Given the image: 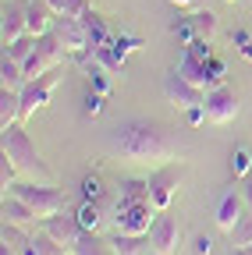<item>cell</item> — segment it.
Here are the masks:
<instances>
[{"mask_svg":"<svg viewBox=\"0 0 252 255\" xmlns=\"http://www.w3.org/2000/svg\"><path fill=\"white\" fill-rule=\"evenodd\" d=\"M149 245L153 252H164V255H178L181 248V223L174 213H156V223H153V231H149Z\"/></svg>","mask_w":252,"mask_h":255,"instance_id":"cell-10","label":"cell"},{"mask_svg":"<svg viewBox=\"0 0 252 255\" xmlns=\"http://www.w3.org/2000/svg\"><path fill=\"white\" fill-rule=\"evenodd\" d=\"M196 255H210V238H196Z\"/></svg>","mask_w":252,"mask_h":255,"instance_id":"cell-35","label":"cell"},{"mask_svg":"<svg viewBox=\"0 0 252 255\" xmlns=\"http://www.w3.org/2000/svg\"><path fill=\"white\" fill-rule=\"evenodd\" d=\"M164 96H167L171 107H178V110H192V107H203L206 89H199V85H192L188 78H181L178 68H174V71L164 78Z\"/></svg>","mask_w":252,"mask_h":255,"instance_id":"cell-9","label":"cell"},{"mask_svg":"<svg viewBox=\"0 0 252 255\" xmlns=\"http://www.w3.org/2000/svg\"><path fill=\"white\" fill-rule=\"evenodd\" d=\"M0 131H4V138H0V145H4V156L18 167V174H28V177H39V181L53 184V170L43 163L39 149L32 145V138L25 135L21 124H7V128H0Z\"/></svg>","mask_w":252,"mask_h":255,"instance_id":"cell-2","label":"cell"},{"mask_svg":"<svg viewBox=\"0 0 252 255\" xmlns=\"http://www.w3.org/2000/svg\"><path fill=\"white\" fill-rule=\"evenodd\" d=\"M228 241H231V252H238V248H249L252 245V216H242L235 227L228 231Z\"/></svg>","mask_w":252,"mask_h":255,"instance_id":"cell-23","label":"cell"},{"mask_svg":"<svg viewBox=\"0 0 252 255\" xmlns=\"http://www.w3.org/2000/svg\"><path fill=\"white\" fill-rule=\"evenodd\" d=\"M14 174H18V167L4 156V163H0V181H4V188H11V184H14Z\"/></svg>","mask_w":252,"mask_h":255,"instance_id":"cell-33","label":"cell"},{"mask_svg":"<svg viewBox=\"0 0 252 255\" xmlns=\"http://www.w3.org/2000/svg\"><path fill=\"white\" fill-rule=\"evenodd\" d=\"M57 71H46V75H39V78H28L25 82V89H21V121L25 117H32L36 110H43L46 103H50V96H53V89H57Z\"/></svg>","mask_w":252,"mask_h":255,"instance_id":"cell-8","label":"cell"},{"mask_svg":"<svg viewBox=\"0 0 252 255\" xmlns=\"http://www.w3.org/2000/svg\"><path fill=\"white\" fill-rule=\"evenodd\" d=\"M149 255H164V252H149Z\"/></svg>","mask_w":252,"mask_h":255,"instance_id":"cell-39","label":"cell"},{"mask_svg":"<svg viewBox=\"0 0 252 255\" xmlns=\"http://www.w3.org/2000/svg\"><path fill=\"white\" fill-rule=\"evenodd\" d=\"M4 220H7V223H18V227H28V223H39L36 209L28 206L25 199H18L14 191H11V195H4Z\"/></svg>","mask_w":252,"mask_h":255,"instance_id":"cell-18","label":"cell"},{"mask_svg":"<svg viewBox=\"0 0 252 255\" xmlns=\"http://www.w3.org/2000/svg\"><path fill=\"white\" fill-rule=\"evenodd\" d=\"M249 170H252V152H249L245 145H238V149L231 152V174H235V177H245Z\"/></svg>","mask_w":252,"mask_h":255,"instance_id":"cell-28","label":"cell"},{"mask_svg":"<svg viewBox=\"0 0 252 255\" xmlns=\"http://www.w3.org/2000/svg\"><path fill=\"white\" fill-rule=\"evenodd\" d=\"M18 121H21V92L0 89V128L18 124Z\"/></svg>","mask_w":252,"mask_h":255,"instance_id":"cell-21","label":"cell"},{"mask_svg":"<svg viewBox=\"0 0 252 255\" xmlns=\"http://www.w3.org/2000/svg\"><path fill=\"white\" fill-rule=\"evenodd\" d=\"M245 199H249V206H252V184H249V188H245Z\"/></svg>","mask_w":252,"mask_h":255,"instance_id":"cell-38","label":"cell"},{"mask_svg":"<svg viewBox=\"0 0 252 255\" xmlns=\"http://www.w3.org/2000/svg\"><path fill=\"white\" fill-rule=\"evenodd\" d=\"M36 39H39V36H28V32H25V36H21V39H14V43H7V46H4V53L25 64V60H28V53H32V50H36Z\"/></svg>","mask_w":252,"mask_h":255,"instance_id":"cell-24","label":"cell"},{"mask_svg":"<svg viewBox=\"0 0 252 255\" xmlns=\"http://www.w3.org/2000/svg\"><path fill=\"white\" fill-rule=\"evenodd\" d=\"M57 11L46 4V0H25V25H28V36H43L50 32Z\"/></svg>","mask_w":252,"mask_h":255,"instance_id":"cell-14","label":"cell"},{"mask_svg":"<svg viewBox=\"0 0 252 255\" xmlns=\"http://www.w3.org/2000/svg\"><path fill=\"white\" fill-rule=\"evenodd\" d=\"M107 241H110L114 255H149V252H153L149 234H124V231H114Z\"/></svg>","mask_w":252,"mask_h":255,"instance_id":"cell-16","label":"cell"},{"mask_svg":"<svg viewBox=\"0 0 252 255\" xmlns=\"http://www.w3.org/2000/svg\"><path fill=\"white\" fill-rule=\"evenodd\" d=\"M171 4H174V7H192L196 0H171Z\"/></svg>","mask_w":252,"mask_h":255,"instance_id":"cell-37","label":"cell"},{"mask_svg":"<svg viewBox=\"0 0 252 255\" xmlns=\"http://www.w3.org/2000/svg\"><path fill=\"white\" fill-rule=\"evenodd\" d=\"M39 231L43 234H50L53 241H60V245H64L68 252L75 248V241L82 238V220H78V213L71 216V213H64V209H60V213H53V216H46V220H39Z\"/></svg>","mask_w":252,"mask_h":255,"instance_id":"cell-11","label":"cell"},{"mask_svg":"<svg viewBox=\"0 0 252 255\" xmlns=\"http://www.w3.org/2000/svg\"><path fill=\"white\" fill-rule=\"evenodd\" d=\"M121 199H124V202H139V199H149V181H135V177L121 181Z\"/></svg>","mask_w":252,"mask_h":255,"instance_id":"cell-25","label":"cell"},{"mask_svg":"<svg viewBox=\"0 0 252 255\" xmlns=\"http://www.w3.org/2000/svg\"><path fill=\"white\" fill-rule=\"evenodd\" d=\"M82 25H85V32H89V46H92V50H100V46L110 43V28H107V21H103L96 11H85V14H82Z\"/></svg>","mask_w":252,"mask_h":255,"instance_id":"cell-20","label":"cell"},{"mask_svg":"<svg viewBox=\"0 0 252 255\" xmlns=\"http://www.w3.org/2000/svg\"><path fill=\"white\" fill-rule=\"evenodd\" d=\"M181 174H185V163H167V167H160V170L149 177V202L156 206V213L171 209V202H174V188H178Z\"/></svg>","mask_w":252,"mask_h":255,"instance_id":"cell-6","label":"cell"},{"mask_svg":"<svg viewBox=\"0 0 252 255\" xmlns=\"http://www.w3.org/2000/svg\"><path fill=\"white\" fill-rule=\"evenodd\" d=\"M153 209H156V206H153L149 199H139V202H124V199H117L114 227L124 231V234H149V231H153V223H156Z\"/></svg>","mask_w":252,"mask_h":255,"instance_id":"cell-5","label":"cell"},{"mask_svg":"<svg viewBox=\"0 0 252 255\" xmlns=\"http://www.w3.org/2000/svg\"><path fill=\"white\" fill-rule=\"evenodd\" d=\"M231 255H242V252H231Z\"/></svg>","mask_w":252,"mask_h":255,"instance_id":"cell-40","label":"cell"},{"mask_svg":"<svg viewBox=\"0 0 252 255\" xmlns=\"http://www.w3.org/2000/svg\"><path fill=\"white\" fill-rule=\"evenodd\" d=\"M203 107H206V121H213V124H228V121L238 117V96H235L228 85H217V89H206Z\"/></svg>","mask_w":252,"mask_h":255,"instance_id":"cell-12","label":"cell"},{"mask_svg":"<svg viewBox=\"0 0 252 255\" xmlns=\"http://www.w3.org/2000/svg\"><path fill=\"white\" fill-rule=\"evenodd\" d=\"M92 85H96V92H100V96H107V92H110V82H107L100 71H92Z\"/></svg>","mask_w":252,"mask_h":255,"instance_id":"cell-34","label":"cell"},{"mask_svg":"<svg viewBox=\"0 0 252 255\" xmlns=\"http://www.w3.org/2000/svg\"><path fill=\"white\" fill-rule=\"evenodd\" d=\"M192 28H196V36L210 39L213 32H217V14H213V11H196V14H192Z\"/></svg>","mask_w":252,"mask_h":255,"instance_id":"cell-26","label":"cell"},{"mask_svg":"<svg viewBox=\"0 0 252 255\" xmlns=\"http://www.w3.org/2000/svg\"><path fill=\"white\" fill-rule=\"evenodd\" d=\"M235 43H238L242 57H245V60H252V36H249L245 28H235Z\"/></svg>","mask_w":252,"mask_h":255,"instance_id":"cell-31","label":"cell"},{"mask_svg":"<svg viewBox=\"0 0 252 255\" xmlns=\"http://www.w3.org/2000/svg\"><path fill=\"white\" fill-rule=\"evenodd\" d=\"M50 32L64 43V50L68 53H89L92 46H89V32H85V25H82V14H57L53 18V25H50Z\"/></svg>","mask_w":252,"mask_h":255,"instance_id":"cell-7","label":"cell"},{"mask_svg":"<svg viewBox=\"0 0 252 255\" xmlns=\"http://www.w3.org/2000/svg\"><path fill=\"white\" fill-rule=\"evenodd\" d=\"M46 4H50L57 14H85V11H89L85 0H46Z\"/></svg>","mask_w":252,"mask_h":255,"instance_id":"cell-30","label":"cell"},{"mask_svg":"<svg viewBox=\"0 0 252 255\" xmlns=\"http://www.w3.org/2000/svg\"><path fill=\"white\" fill-rule=\"evenodd\" d=\"M32 248H36V255H68V248H64V245L53 241V238H50V234H43V231L32 238Z\"/></svg>","mask_w":252,"mask_h":255,"instance_id":"cell-27","label":"cell"},{"mask_svg":"<svg viewBox=\"0 0 252 255\" xmlns=\"http://www.w3.org/2000/svg\"><path fill=\"white\" fill-rule=\"evenodd\" d=\"M25 82H28V78H25L21 60H14V57L4 53V60H0V89H14V92H21Z\"/></svg>","mask_w":252,"mask_h":255,"instance_id":"cell-19","label":"cell"},{"mask_svg":"<svg viewBox=\"0 0 252 255\" xmlns=\"http://www.w3.org/2000/svg\"><path fill=\"white\" fill-rule=\"evenodd\" d=\"M242 216H245V213H242V195H235V191H224V195H220V202H217V209H213L217 227L228 234Z\"/></svg>","mask_w":252,"mask_h":255,"instance_id":"cell-15","label":"cell"},{"mask_svg":"<svg viewBox=\"0 0 252 255\" xmlns=\"http://www.w3.org/2000/svg\"><path fill=\"white\" fill-rule=\"evenodd\" d=\"M100 107H103L100 96H89V107H85V110H89V114H100Z\"/></svg>","mask_w":252,"mask_h":255,"instance_id":"cell-36","label":"cell"},{"mask_svg":"<svg viewBox=\"0 0 252 255\" xmlns=\"http://www.w3.org/2000/svg\"><path fill=\"white\" fill-rule=\"evenodd\" d=\"M11 191L32 206L39 220H46V216H53V213H60V209H68V195H64L60 188L46 184V181H39V184H36V181H14Z\"/></svg>","mask_w":252,"mask_h":255,"instance_id":"cell-3","label":"cell"},{"mask_svg":"<svg viewBox=\"0 0 252 255\" xmlns=\"http://www.w3.org/2000/svg\"><path fill=\"white\" fill-rule=\"evenodd\" d=\"M110 252H114L110 241L96 238V231H82V238H78L75 248H71V255H110Z\"/></svg>","mask_w":252,"mask_h":255,"instance_id":"cell-22","label":"cell"},{"mask_svg":"<svg viewBox=\"0 0 252 255\" xmlns=\"http://www.w3.org/2000/svg\"><path fill=\"white\" fill-rule=\"evenodd\" d=\"M228 4H235V0H228Z\"/></svg>","mask_w":252,"mask_h":255,"instance_id":"cell-41","label":"cell"},{"mask_svg":"<svg viewBox=\"0 0 252 255\" xmlns=\"http://www.w3.org/2000/svg\"><path fill=\"white\" fill-rule=\"evenodd\" d=\"M25 32H28V25H25V4L7 0V4H4V14H0V39H4V46H7V43L21 39Z\"/></svg>","mask_w":252,"mask_h":255,"instance_id":"cell-13","label":"cell"},{"mask_svg":"<svg viewBox=\"0 0 252 255\" xmlns=\"http://www.w3.org/2000/svg\"><path fill=\"white\" fill-rule=\"evenodd\" d=\"M107 149L121 159H128V163H164V159L178 156V138L164 124L132 117V121H121L110 131Z\"/></svg>","mask_w":252,"mask_h":255,"instance_id":"cell-1","label":"cell"},{"mask_svg":"<svg viewBox=\"0 0 252 255\" xmlns=\"http://www.w3.org/2000/svg\"><path fill=\"white\" fill-rule=\"evenodd\" d=\"M68 57V50H64V43H60L53 32H43V36L36 39V50L28 53V60L21 64L25 68V78H39V75H46V71H57V64Z\"/></svg>","mask_w":252,"mask_h":255,"instance_id":"cell-4","label":"cell"},{"mask_svg":"<svg viewBox=\"0 0 252 255\" xmlns=\"http://www.w3.org/2000/svg\"><path fill=\"white\" fill-rule=\"evenodd\" d=\"M178 75L188 78L192 85H199V89H210V60L196 57L192 50H185V57H181V64H178Z\"/></svg>","mask_w":252,"mask_h":255,"instance_id":"cell-17","label":"cell"},{"mask_svg":"<svg viewBox=\"0 0 252 255\" xmlns=\"http://www.w3.org/2000/svg\"><path fill=\"white\" fill-rule=\"evenodd\" d=\"M78 220H82V227H85V231H96V227H100V206L85 199V202L78 206Z\"/></svg>","mask_w":252,"mask_h":255,"instance_id":"cell-29","label":"cell"},{"mask_svg":"<svg viewBox=\"0 0 252 255\" xmlns=\"http://www.w3.org/2000/svg\"><path fill=\"white\" fill-rule=\"evenodd\" d=\"M82 195H85L89 202H96V199L103 195V188H100V181H96V177H85V181H82Z\"/></svg>","mask_w":252,"mask_h":255,"instance_id":"cell-32","label":"cell"}]
</instances>
